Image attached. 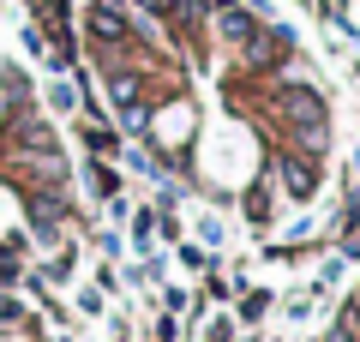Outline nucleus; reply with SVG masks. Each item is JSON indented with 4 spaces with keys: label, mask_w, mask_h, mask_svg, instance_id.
<instances>
[{
    "label": "nucleus",
    "mask_w": 360,
    "mask_h": 342,
    "mask_svg": "<svg viewBox=\"0 0 360 342\" xmlns=\"http://www.w3.org/2000/svg\"><path fill=\"white\" fill-rule=\"evenodd\" d=\"M276 294H283L276 282H252V289H240V294H234V306H229V312L240 318V330H264V318L276 312Z\"/></svg>",
    "instance_id": "nucleus-1"
},
{
    "label": "nucleus",
    "mask_w": 360,
    "mask_h": 342,
    "mask_svg": "<svg viewBox=\"0 0 360 342\" xmlns=\"http://www.w3.org/2000/svg\"><path fill=\"white\" fill-rule=\"evenodd\" d=\"M72 318L84 324V318H108V294L96 289V282H78L72 289Z\"/></svg>",
    "instance_id": "nucleus-2"
},
{
    "label": "nucleus",
    "mask_w": 360,
    "mask_h": 342,
    "mask_svg": "<svg viewBox=\"0 0 360 342\" xmlns=\"http://www.w3.org/2000/svg\"><path fill=\"white\" fill-rule=\"evenodd\" d=\"M174 258H180V270H193V277H205V270H217L222 258L210 253V246H198V241H180L174 246Z\"/></svg>",
    "instance_id": "nucleus-3"
}]
</instances>
